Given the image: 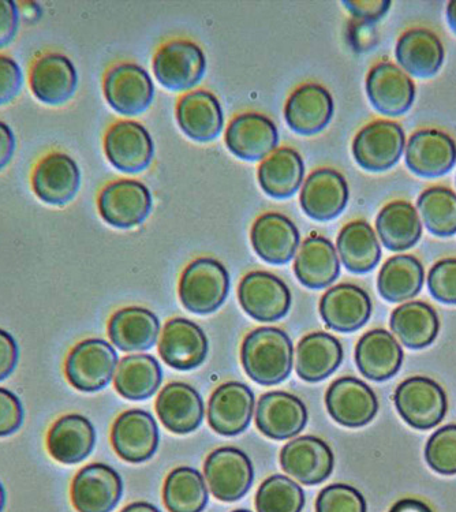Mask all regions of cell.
Masks as SVG:
<instances>
[{
  "instance_id": "obj_1",
  "label": "cell",
  "mask_w": 456,
  "mask_h": 512,
  "mask_svg": "<svg viewBox=\"0 0 456 512\" xmlns=\"http://www.w3.org/2000/svg\"><path fill=\"white\" fill-rule=\"evenodd\" d=\"M293 355V342L279 328H257L242 343V366L261 386L283 383L293 371Z\"/></svg>"
},
{
  "instance_id": "obj_2",
  "label": "cell",
  "mask_w": 456,
  "mask_h": 512,
  "mask_svg": "<svg viewBox=\"0 0 456 512\" xmlns=\"http://www.w3.org/2000/svg\"><path fill=\"white\" fill-rule=\"evenodd\" d=\"M230 276L222 263L198 259L183 271L179 282V298L189 312L211 315L226 301Z\"/></svg>"
},
{
  "instance_id": "obj_3",
  "label": "cell",
  "mask_w": 456,
  "mask_h": 512,
  "mask_svg": "<svg viewBox=\"0 0 456 512\" xmlns=\"http://www.w3.org/2000/svg\"><path fill=\"white\" fill-rule=\"evenodd\" d=\"M118 368V354L103 339L82 340L71 349L66 358L67 381L81 392H99L114 379Z\"/></svg>"
},
{
  "instance_id": "obj_4",
  "label": "cell",
  "mask_w": 456,
  "mask_h": 512,
  "mask_svg": "<svg viewBox=\"0 0 456 512\" xmlns=\"http://www.w3.org/2000/svg\"><path fill=\"white\" fill-rule=\"evenodd\" d=\"M396 410L411 428L428 431L444 420L447 395L443 387L428 377H410L399 384L394 395Z\"/></svg>"
},
{
  "instance_id": "obj_5",
  "label": "cell",
  "mask_w": 456,
  "mask_h": 512,
  "mask_svg": "<svg viewBox=\"0 0 456 512\" xmlns=\"http://www.w3.org/2000/svg\"><path fill=\"white\" fill-rule=\"evenodd\" d=\"M31 182L40 201L52 207H65L80 190V167L67 153L50 152L33 167Z\"/></svg>"
},
{
  "instance_id": "obj_6",
  "label": "cell",
  "mask_w": 456,
  "mask_h": 512,
  "mask_svg": "<svg viewBox=\"0 0 456 512\" xmlns=\"http://www.w3.org/2000/svg\"><path fill=\"white\" fill-rule=\"evenodd\" d=\"M204 473L213 496L226 503L242 499L254 480L252 461L244 451L234 447L211 452L205 461Z\"/></svg>"
},
{
  "instance_id": "obj_7",
  "label": "cell",
  "mask_w": 456,
  "mask_h": 512,
  "mask_svg": "<svg viewBox=\"0 0 456 512\" xmlns=\"http://www.w3.org/2000/svg\"><path fill=\"white\" fill-rule=\"evenodd\" d=\"M405 133L398 123L377 121L365 126L353 142L355 162L370 173L390 170L405 151Z\"/></svg>"
},
{
  "instance_id": "obj_8",
  "label": "cell",
  "mask_w": 456,
  "mask_h": 512,
  "mask_svg": "<svg viewBox=\"0 0 456 512\" xmlns=\"http://www.w3.org/2000/svg\"><path fill=\"white\" fill-rule=\"evenodd\" d=\"M100 216L115 229L140 226L152 211V196L144 183L137 181L112 182L97 200Z\"/></svg>"
},
{
  "instance_id": "obj_9",
  "label": "cell",
  "mask_w": 456,
  "mask_h": 512,
  "mask_svg": "<svg viewBox=\"0 0 456 512\" xmlns=\"http://www.w3.org/2000/svg\"><path fill=\"white\" fill-rule=\"evenodd\" d=\"M122 495V478L106 463L82 467L71 484V503L77 512H112Z\"/></svg>"
},
{
  "instance_id": "obj_10",
  "label": "cell",
  "mask_w": 456,
  "mask_h": 512,
  "mask_svg": "<svg viewBox=\"0 0 456 512\" xmlns=\"http://www.w3.org/2000/svg\"><path fill=\"white\" fill-rule=\"evenodd\" d=\"M204 52L192 41L175 40L160 48L153 61V73L168 91L182 92L196 87L204 77Z\"/></svg>"
},
{
  "instance_id": "obj_11",
  "label": "cell",
  "mask_w": 456,
  "mask_h": 512,
  "mask_svg": "<svg viewBox=\"0 0 456 512\" xmlns=\"http://www.w3.org/2000/svg\"><path fill=\"white\" fill-rule=\"evenodd\" d=\"M239 304L252 319L272 323L289 313L291 293L278 276L269 272H250L238 289Z\"/></svg>"
},
{
  "instance_id": "obj_12",
  "label": "cell",
  "mask_w": 456,
  "mask_h": 512,
  "mask_svg": "<svg viewBox=\"0 0 456 512\" xmlns=\"http://www.w3.org/2000/svg\"><path fill=\"white\" fill-rule=\"evenodd\" d=\"M29 85L33 96L47 106H62L77 91L76 66L59 52H46L37 56L29 73Z\"/></svg>"
},
{
  "instance_id": "obj_13",
  "label": "cell",
  "mask_w": 456,
  "mask_h": 512,
  "mask_svg": "<svg viewBox=\"0 0 456 512\" xmlns=\"http://www.w3.org/2000/svg\"><path fill=\"white\" fill-rule=\"evenodd\" d=\"M155 87L147 71L134 63L111 67L104 78V96L111 108L126 117L141 114L151 106Z\"/></svg>"
},
{
  "instance_id": "obj_14",
  "label": "cell",
  "mask_w": 456,
  "mask_h": 512,
  "mask_svg": "<svg viewBox=\"0 0 456 512\" xmlns=\"http://www.w3.org/2000/svg\"><path fill=\"white\" fill-rule=\"evenodd\" d=\"M104 151L112 167L126 174L147 170L153 159L152 137L140 123L122 121L112 125L104 138Z\"/></svg>"
},
{
  "instance_id": "obj_15",
  "label": "cell",
  "mask_w": 456,
  "mask_h": 512,
  "mask_svg": "<svg viewBox=\"0 0 456 512\" xmlns=\"http://www.w3.org/2000/svg\"><path fill=\"white\" fill-rule=\"evenodd\" d=\"M325 405L334 421L346 428L368 425L379 411L375 392L355 377L334 381L325 395Z\"/></svg>"
},
{
  "instance_id": "obj_16",
  "label": "cell",
  "mask_w": 456,
  "mask_h": 512,
  "mask_svg": "<svg viewBox=\"0 0 456 512\" xmlns=\"http://www.w3.org/2000/svg\"><path fill=\"white\" fill-rule=\"evenodd\" d=\"M111 443L123 461L147 462L158 450V424L148 411L140 409L126 411L112 426Z\"/></svg>"
},
{
  "instance_id": "obj_17",
  "label": "cell",
  "mask_w": 456,
  "mask_h": 512,
  "mask_svg": "<svg viewBox=\"0 0 456 512\" xmlns=\"http://www.w3.org/2000/svg\"><path fill=\"white\" fill-rule=\"evenodd\" d=\"M334 465L335 458L331 447L315 436L291 440L280 452L283 472L305 485H319L327 480Z\"/></svg>"
},
{
  "instance_id": "obj_18",
  "label": "cell",
  "mask_w": 456,
  "mask_h": 512,
  "mask_svg": "<svg viewBox=\"0 0 456 512\" xmlns=\"http://www.w3.org/2000/svg\"><path fill=\"white\" fill-rule=\"evenodd\" d=\"M366 93L376 111L386 117H399L413 106L416 85L398 66L379 63L369 71Z\"/></svg>"
},
{
  "instance_id": "obj_19",
  "label": "cell",
  "mask_w": 456,
  "mask_h": 512,
  "mask_svg": "<svg viewBox=\"0 0 456 512\" xmlns=\"http://www.w3.org/2000/svg\"><path fill=\"white\" fill-rule=\"evenodd\" d=\"M253 410V391L246 384L228 381L209 399V426L222 436L241 435L249 428Z\"/></svg>"
},
{
  "instance_id": "obj_20",
  "label": "cell",
  "mask_w": 456,
  "mask_h": 512,
  "mask_svg": "<svg viewBox=\"0 0 456 512\" xmlns=\"http://www.w3.org/2000/svg\"><path fill=\"white\" fill-rule=\"evenodd\" d=\"M405 160L411 173L418 177H443L455 166V141L440 130H420L407 142Z\"/></svg>"
},
{
  "instance_id": "obj_21",
  "label": "cell",
  "mask_w": 456,
  "mask_h": 512,
  "mask_svg": "<svg viewBox=\"0 0 456 512\" xmlns=\"http://www.w3.org/2000/svg\"><path fill=\"white\" fill-rule=\"evenodd\" d=\"M207 335L193 321L173 319L164 325L159 353L163 361L177 371H192L208 357Z\"/></svg>"
},
{
  "instance_id": "obj_22",
  "label": "cell",
  "mask_w": 456,
  "mask_h": 512,
  "mask_svg": "<svg viewBox=\"0 0 456 512\" xmlns=\"http://www.w3.org/2000/svg\"><path fill=\"white\" fill-rule=\"evenodd\" d=\"M256 424L269 439H293L308 424V410L297 396L282 391L268 392L257 405Z\"/></svg>"
},
{
  "instance_id": "obj_23",
  "label": "cell",
  "mask_w": 456,
  "mask_h": 512,
  "mask_svg": "<svg viewBox=\"0 0 456 512\" xmlns=\"http://www.w3.org/2000/svg\"><path fill=\"white\" fill-rule=\"evenodd\" d=\"M320 315L328 328L342 334L360 330L372 316V301L355 284H339L323 295Z\"/></svg>"
},
{
  "instance_id": "obj_24",
  "label": "cell",
  "mask_w": 456,
  "mask_h": 512,
  "mask_svg": "<svg viewBox=\"0 0 456 512\" xmlns=\"http://www.w3.org/2000/svg\"><path fill=\"white\" fill-rule=\"evenodd\" d=\"M96 444V429L87 417L67 414L54 422L47 436L51 458L62 465L84 462Z\"/></svg>"
},
{
  "instance_id": "obj_25",
  "label": "cell",
  "mask_w": 456,
  "mask_h": 512,
  "mask_svg": "<svg viewBox=\"0 0 456 512\" xmlns=\"http://www.w3.org/2000/svg\"><path fill=\"white\" fill-rule=\"evenodd\" d=\"M349 201V186L338 171L323 168L310 174L301 193L302 209L309 218L328 222L338 218Z\"/></svg>"
},
{
  "instance_id": "obj_26",
  "label": "cell",
  "mask_w": 456,
  "mask_h": 512,
  "mask_svg": "<svg viewBox=\"0 0 456 512\" xmlns=\"http://www.w3.org/2000/svg\"><path fill=\"white\" fill-rule=\"evenodd\" d=\"M278 141L275 123L260 114L239 115L230 123L226 133L228 151L246 162L267 158Z\"/></svg>"
},
{
  "instance_id": "obj_27",
  "label": "cell",
  "mask_w": 456,
  "mask_h": 512,
  "mask_svg": "<svg viewBox=\"0 0 456 512\" xmlns=\"http://www.w3.org/2000/svg\"><path fill=\"white\" fill-rule=\"evenodd\" d=\"M334 114V100L327 89L309 84L298 88L284 108L287 125L302 136L323 132Z\"/></svg>"
},
{
  "instance_id": "obj_28",
  "label": "cell",
  "mask_w": 456,
  "mask_h": 512,
  "mask_svg": "<svg viewBox=\"0 0 456 512\" xmlns=\"http://www.w3.org/2000/svg\"><path fill=\"white\" fill-rule=\"evenodd\" d=\"M403 350L398 340L386 330L366 332L355 347V362L361 375L372 381H386L399 372Z\"/></svg>"
},
{
  "instance_id": "obj_29",
  "label": "cell",
  "mask_w": 456,
  "mask_h": 512,
  "mask_svg": "<svg viewBox=\"0 0 456 512\" xmlns=\"http://www.w3.org/2000/svg\"><path fill=\"white\" fill-rule=\"evenodd\" d=\"M250 238L261 260L274 265L290 263L299 245L297 227L280 213H267L257 219Z\"/></svg>"
},
{
  "instance_id": "obj_30",
  "label": "cell",
  "mask_w": 456,
  "mask_h": 512,
  "mask_svg": "<svg viewBox=\"0 0 456 512\" xmlns=\"http://www.w3.org/2000/svg\"><path fill=\"white\" fill-rule=\"evenodd\" d=\"M156 411L164 428L177 435H188L204 420V402L189 384L171 383L163 388L156 401Z\"/></svg>"
},
{
  "instance_id": "obj_31",
  "label": "cell",
  "mask_w": 456,
  "mask_h": 512,
  "mask_svg": "<svg viewBox=\"0 0 456 512\" xmlns=\"http://www.w3.org/2000/svg\"><path fill=\"white\" fill-rule=\"evenodd\" d=\"M159 334L158 316L138 306L118 310L108 323L112 345L125 353L152 349L158 342Z\"/></svg>"
},
{
  "instance_id": "obj_32",
  "label": "cell",
  "mask_w": 456,
  "mask_h": 512,
  "mask_svg": "<svg viewBox=\"0 0 456 512\" xmlns=\"http://www.w3.org/2000/svg\"><path fill=\"white\" fill-rule=\"evenodd\" d=\"M342 361L343 347L339 340L325 332H316L298 343L295 371L299 379L319 383L330 377Z\"/></svg>"
},
{
  "instance_id": "obj_33",
  "label": "cell",
  "mask_w": 456,
  "mask_h": 512,
  "mask_svg": "<svg viewBox=\"0 0 456 512\" xmlns=\"http://www.w3.org/2000/svg\"><path fill=\"white\" fill-rule=\"evenodd\" d=\"M399 65L417 78H432L444 62V47L439 37L426 29L403 33L395 48Z\"/></svg>"
},
{
  "instance_id": "obj_34",
  "label": "cell",
  "mask_w": 456,
  "mask_h": 512,
  "mask_svg": "<svg viewBox=\"0 0 456 512\" xmlns=\"http://www.w3.org/2000/svg\"><path fill=\"white\" fill-rule=\"evenodd\" d=\"M182 132L197 142L215 140L223 129V112L212 93L196 91L183 96L177 107Z\"/></svg>"
},
{
  "instance_id": "obj_35",
  "label": "cell",
  "mask_w": 456,
  "mask_h": 512,
  "mask_svg": "<svg viewBox=\"0 0 456 512\" xmlns=\"http://www.w3.org/2000/svg\"><path fill=\"white\" fill-rule=\"evenodd\" d=\"M294 272L308 289L320 290L331 286L340 275L335 246L323 237L306 239L295 259Z\"/></svg>"
},
{
  "instance_id": "obj_36",
  "label": "cell",
  "mask_w": 456,
  "mask_h": 512,
  "mask_svg": "<svg viewBox=\"0 0 456 512\" xmlns=\"http://www.w3.org/2000/svg\"><path fill=\"white\" fill-rule=\"evenodd\" d=\"M391 330L411 350L431 346L439 335L440 321L436 310L425 302L403 304L392 312Z\"/></svg>"
},
{
  "instance_id": "obj_37",
  "label": "cell",
  "mask_w": 456,
  "mask_h": 512,
  "mask_svg": "<svg viewBox=\"0 0 456 512\" xmlns=\"http://www.w3.org/2000/svg\"><path fill=\"white\" fill-rule=\"evenodd\" d=\"M376 229L381 242L391 252H405L413 248L422 235L417 209L406 201H394L381 209Z\"/></svg>"
},
{
  "instance_id": "obj_38",
  "label": "cell",
  "mask_w": 456,
  "mask_h": 512,
  "mask_svg": "<svg viewBox=\"0 0 456 512\" xmlns=\"http://www.w3.org/2000/svg\"><path fill=\"white\" fill-rule=\"evenodd\" d=\"M163 372L152 355H129L119 362L115 373V390L129 401H145L158 392Z\"/></svg>"
},
{
  "instance_id": "obj_39",
  "label": "cell",
  "mask_w": 456,
  "mask_h": 512,
  "mask_svg": "<svg viewBox=\"0 0 456 512\" xmlns=\"http://www.w3.org/2000/svg\"><path fill=\"white\" fill-rule=\"evenodd\" d=\"M338 253L343 265L351 274L357 275L373 271L381 259L375 231L362 220L351 222L340 231Z\"/></svg>"
},
{
  "instance_id": "obj_40",
  "label": "cell",
  "mask_w": 456,
  "mask_h": 512,
  "mask_svg": "<svg viewBox=\"0 0 456 512\" xmlns=\"http://www.w3.org/2000/svg\"><path fill=\"white\" fill-rule=\"evenodd\" d=\"M305 166L301 156L294 149L283 148L272 153L259 168L261 189L268 196L290 198L301 188Z\"/></svg>"
},
{
  "instance_id": "obj_41",
  "label": "cell",
  "mask_w": 456,
  "mask_h": 512,
  "mask_svg": "<svg viewBox=\"0 0 456 512\" xmlns=\"http://www.w3.org/2000/svg\"><path fill=\"white\" fill-rule=\"evenodd\" d=\"M424 267L413 256H395L381 268L377 289L384 300L398 304L420 294L424 286Z\"/></svg>"
},
{
  "instance_id": "obj_42",
  "label": "cell",
  "mask_w": 456,
  "mask_h": 512,
  "mask_svg": "<svg viewBox=\"0 0 456 512\" xmlns=\"http://www.w3.org/2000/svg\"><path fill=\"white\" fill-rule=\"evenodd\" d=\"M163 499L170 512H203L209 500L203 474L192 467H178L164 482Z\"/></svg>"
},
{
  "instance_id": "obj_43",
  "label": "cell",
  "mask_w": 456,
  "mask_h": 512,
  "mask_svg": "<svg viewBox=\"0 0 456 512\" xmlns=\"http://www.w3.org/2000/svg\"><path fill=\"white\" fill-rule=\"evenodd\" d=\"M426 230L436 237L456 234V194L446 188L425 190L417 201Z\"/></svg>"
},
{
  "instance_id": "obj_44",
  "label": "cell",
  "mask_w": 456,
  "mask_h": 512,
  "mask_svg": "<svg viewBox=\"0 0 456 512\" xmlns=\"http://www.w3.org/2000/svg\"><path fill=\"white\" fill-rule=\"evenodd\" d=\"M304 507V489L282 474L267 478L256 495L259 512H302Z\"/></svg>"
},
{
  "instance_id": "obj_45",
  "label": "cell",
  "mask_w": 456,
  "mask_h": 512,
  "mask_svg": "<svg viewBox=\"0 0 456 512\" xmlns=\"http://www.w3.org/2000/svg\"><path fill=\"white\" fill-rule=\"evenodd\" d=\"M425 461L432 470L443 476L456 474V425L443 426L429 437Z\"/></svg>"
},
{
  "instance_id": "obj_46",
  "label": "cell",
  "mask_w": 456,
  "mask_h": 512,
  "mask_svg": "<svg viewBox=\"0 0 456 512\" xmlns=\"http://www.w3.org/2000/svg\"><path fill=\"white\" fill-rule=\"evenodd\" d=\"M316 512H366L365 497L346 484H332L319 493Z\"/></svg>"
},
{
  "instance_id": "obj_47",
  "label": "cell",
  "mask_w": 456,
  "mask_h": 512,
  "mask_svg": "<svg viewBox=\"0 0 456 512\" xmlns=\"http://www.w3.org/2000/svg\"><path fill=\"white\" fill-rule=\"evenodd\" d=\"M428 289L441 304L456 305V259L441 260L428 275Z\"/></svg>"
},
{
  "instance_id": "obj_48",
  "label": "cell",
  "mask_w": 456,
  "mask_h": 512,
  "mask_svg": "<svg viewBox=\"0 0 456 512\" xmlns=\"http://www.w3.org/2000/svg\"><path fill=\"white\" fill-rule=\"evenodd\" d=\"M25 421L21 399L13 391L0 387V437L16 435Z\"/></svg>"
},
{
  "instance_id": "obj_49",
  "label": "cell",
  "mask_w": 456,
  "mask_h": 512,
  "mask_svg": "<svg viewBox=\"0 0 456 512\" xmlns=\"http://www.w3.org/2000/svg\"><path fill=\"white\" fill-rule=\"evenodd\" d=\"M24 74L11 56L0 54V106L13 102L22 91Z\"/></svg>"
},
{
  "instance_id": "obj_50",
  "label": "cell",
  "mask_w": 456,
  "mask_h": 512,
  "mask_svg": "<svg viewBox=\"0 0 456 512\" xmlns=\"http://www.w3.org/2000/svg\"><path fill=\"white\" fill-rule=\"evenodd\" d=\"M20 28V9L13 0H0V50L9 47Z\"/></svg>"
},
{
  "instance_id": "obj_51",
  "label": "cell",
  "mask_w": 456,
  "mask_h": 512,
  "mask_svg": "<svg viewBox=\"0 0 456 512\" xmlns=\"http://www.w3.org/2000/svg\"><path fill=\"white\" fill-rule=\"evenodd\" d=\"M20 362V346L14 336L0 328V381L9 379Z\"/></svg>"
},
{
  "instance_id": "obj_52",
  "label": "cell",
  "mask_w": 456,
  "mask_h": 512,
  "mask_svg": "<svg viewBox=\"0 0 456 512\" xmlns=\"http://www.w3.org/2000/svg\"><path fill=\"white\" fill-rule=\"evenodd\" d=\"M343 5L349 9L350 13L358 20L366 22H376L386 16L390 10L391 2L388 0H379V2H343Z\"/></svg>"
},
{
  "instance_id": "obj_53",
  "label": "cell",
  "mask_w": 456,
  "mask_h": 512,
  "mask_svg": "<svg viewBox=\"0 0 456 512\" xmlns=\"http://www.w3.org/2000/svg\"><path fill=\"white\" fill-rule=\"evenodd\" d=\"M17 138L7 123L0 121V171L5 170L16 155Z\"/></svg>"
},
{
  "instance_id": "obj_54",
  "label": "cell",
  "mask_w": 456,
  "mask_h": 512,
  "mask_svg": "<svg viewBox=\"0 0 456 512\" xmlns=\"http://www.w3.org/2000/svg\"><path fill=\"white\" fill-rule=\"evenodd\" d=\"M390 512H433L432 508L418 499H403L392 506Z\"/></svg>"
},
{
  "instance_id": "obj_55",
  "label": "cell",
  "mask_w": 456,
  "mask_h": 512,
  "mask_svg": "<svg viewBox=\"0 0 456 512\" xmlns=\"http://www.w3.org/2000/svg\"><path fill=\"white\" fill-rule=\"evenodd\" d=\"M121 512H160V510L147 502H137L129 504Z\"/></svg>"
},
{
  "instance_id": "obj_56",
  "label": "cell",
  "mask_w": 456,
  "mask_h": 512,
  "mask_svg": "<svg viewBox=\"0 0 456 512\" xmlns=\"http://www.w3.org/2000/svg\"><path fill=\"white\" fill-rule=\"evenodd\" d=\"M447 22L456 35V0H451L447 5Z\"/></svg>"
},
{
  "instance_id": "obj_57",
  "label": "cell",
  "mask_w": 456,
  "mask_h": 512,
  "mask_svg": "<svg viewBox=\"0 0 456 512\" xmlns=\"http://www.w3.org/2000/svg\"><path fill=\"white\" fill-rule=\"evenodd\" d=\"M7 504V493L5 487H3L2 482H0V512L5 511Z\"/></svg>"
},
{
  "instance_id": "obj_58",
  "label": "cell",
  "mask_w": 456,
  "mask_h": 512,
  "mask_svg": "<svg viewBox=\"0 0 456 512\" xmlns=\"http://www.w3.org/2000/svg\"><path fill=\"white\" fill-rule=\"evenodd\" d=\"M233 512H252V511H249V510H237V511H233Z\"/></svg>"
}]
</instances>
